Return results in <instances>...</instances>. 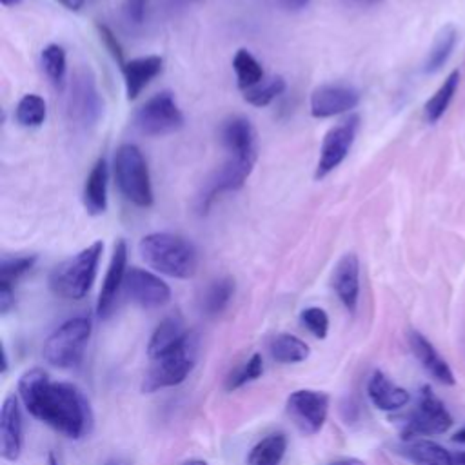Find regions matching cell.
I'll use <instances>...</instances> for the list:
<instances>
[{"label": "cell", "mask_w": 465, "mask_h": 465, "mask_svg": "<svg viewBox=\"0 0 465 465\" xmlns=\"http://www.w3.org/2000/svg\"><path fill=\"white\" fill-rule=\"evenodd\" d=\"M42 60V67L44 73L47 74V78L56 85L62 87L64 78H65V71H67V56L62 45L58 44H49L42 49L40 54Z\"/></svg>", "instance_id": "cell-33"}, {"label": "cell", "mask_w": 465, "mask_h": 465, "mask_svg": "<svg viewBox=\"0 0 465 465\" xmlns=\"http://www.w3.org/2000/svg\"><path fill=\"white\" fill-rule=\"evenodd\" d=\"M300 320L303 327L316 338L323 340L329 332V316L322 307H307L302 311Z\"/></svg>", "instance_id": "cell-36"}, {"label": "cell", "mask_w": 465, "mask_h": 465, "mask_svg": "<svg viewBox=\"0 0 465 465\" xmlns=\"http://www.w3.org/2000/svg\"><path fill=\"white\" fill-rule=\"evenodd\" d=\"M13 305H15L13 285L0 283V314H7Z\"/></svg>", "instance_id": "cell-39"}, {"label": "cell", "mask_w": 465, "mask_h": 465, "mask_svg": "<svg viewBox=\"0 0 465 465\" xmlns=\"http://www.w3.org/2000/svg\"><path fill=\"white\" fill-rule=\"evenodd\" d=\"M345 7H352V9H365V7H372L381 4L383 0H340Z\"/></svg>", "instance_id": "cell-41"}, {"label": "cell", "mask_w": 465, "mask_h": 465, "mask_svg": "<svg viewBox=\"0 0 465 465\" xmlns=\"http://www.w3.org/2000/svg\"><path fill=\"white\" fill-rule=\"evenodd\" d=\"M367 394L380 411H396L407 405L409 392L392 383L381 371H374L367 381Z\"/></svg>", "instance_id": "cell-22"}, {"label": "cell", "mask_w": 465, "mask_h": 465, "mask_svg": "<svg viewBox=\"0 0 465 465\" xmlns=\"http://www.w3.org/2000/svg\"><path fill=\"white\" fill-rule=\"evenodd\" d=\"M18 394L24 407L56 432L78 440L89 430V403L73 383L51 381L45 371L35 367L20 376Z\"/></svg>", "instance_id": "cell-1"}, {"label": "cell", "mask_w": 465, "mask_h": 465, "mask_svg": "<svg viewBox=\"0 0 465 465\" xmlns=\"http://www.w3.org/2000/svg\"><path fill=\"white\" fill-rule=\"evenodd\" d=\"M329 465H365V463L358 458H340V460L331 461Z\"/></svg>", "instance_id": "cell-43"}, {"label": "cell", "mask_w": 465, "mask_h": 465, "mask_svg": "<svg viewBox=\"0 0 465 465\" xmlns=\"http://www.w3.org/2000/svg\"><path fill=\"white\" fill-rule=\"evenodd\" d=\"M271 356L280 363H300L309 356V345L287 332L276 334L269 343Z\"/></svg>", "instance_id": "cell-27"}, {"label": "cell", "mask_w": 465, "mask_h": 465, "mask_svg": "<svg viewBox=\"0 0 465 465\" xmlns=\"http://www.w3.org/2000/svg\"><path fill=\"white\" fill-rule=\"evenodd\" d=\"M232 69L236 73V84L242 91H247L263 80V69L260 62L247 49L236 51L232 58Z\"/></svg>", "instance_id": "cell-29"}, {"label": "cell", "mask_w": 465, "mask_h": 465, "mask_svg": "<svg viewBox=\"0 0 465 465\" xmlns=\"http://www.w3.org/2000/svg\"><path fill=\"white\" fill-rule=\"evenodd\" d=\"M189 336V332L183 327V322L178 316H167L163 318L156 329L153 331L149 343H147V354L151 360H156L167 352H171L173 349H176L178 345H182L185 341V338Z\"/></svg>", "instance_id": "cell-21"}, {"label": "cell", "mask_w": 465, "mask_h": 465, "mask_svg": "<svg viewBox=\"0 0 465 465\" xmlns=\"http://www.w3.org/2000/svg\"><path fill=\"white\" fill-rule=\"evenodd\" d=\"M56 2H60L69 11H80L85 4V0H56Z\"/></svg>", "instance_id": "cell-42"}, {"label": "cell", "mask_w": 465, "mask_h": 465, "mask_svg": "<svg viewBox=\"0 0 465 465\" xmlns=\"http://www.w3.org/2000/svg\"><path fill=\"white\" fill-rule=\"evenodd\" d=\"M287 450V438L282 432H274L260 440L249 452V465H280Z\"/></svg>", "instance_id": "cell-26"}, {"label": "cell", "mask_w": 465, "mask_h": 465, "mask_svg": "<svg viewBox=\"0 0 465 465\" xmlns=\"http://www.w3.org/2000/svg\"><path fill=\"white\" fill-rule=\"evenodd\" d=\"M124 289L125 294L143 309H158L171 300L169 285L154 272L140 267H133L125 272Z\"/></svg>", "instance_id": "cell-13"}, {"label": "cell", "mask_w": 465, "mask_h": 465, "mask_svg": "<svg viewBox=\"0 0 465 465\" xmlns=\"http://www.w3.org/2000/svg\"><path fill=\"white\" fill-rule=\"evenodd\" d=\"M220 138L223 147L236 158H254L256 160V129L245 116H231L222 124Z\"/></svg>", "instance_id": "cell-17"}, {"label": "cell", "mask_w": 465, "mask_h": 465, "mask_svg": "<svg viewBox=\"0 0 465 465\" xmlns=\"http://www.w3.org/2000/svg\"><path fill=\"white\" fill-rule=\"evenodd\" d=\"M24 443L22 412L15 394L5 396L0 411V452L7 461L18 460Z\"/></svg>", "instance_id": "cell-16"}, {"label": "cell", "mask_w": 465, "mask_h": 465, "mask_svg": "<svg viewBox=\"0 0 465 465\" xmlns=\"http://www.w3.org/2000/svg\"><path fill=\"white\" fill-rule=\"evenodd\" d=\"M142 260L160 274L187 280L198 269L196 247L183 236L173 232H151L138 243Z\"/></svg>", "instance_id": "cell-2"}, {"label": "cell", "mask_w": 465, "mask_h": 465, "mask_svg": "<svg viewBox=\"0 0 465 465\" xmlns=\"http://www.w3.org/2000/svg\"><path fill=\"white\" fill-rule=\"evenodd\" d=\"M162 67H163V60L158 54L138 56L125 62L122 65V73H124L127 100H134L147 87V84L162 73Z\"/></svg>", "instance_id": "cell-19"}, {"label": "cell", "mask_w": 465, "mask_h": 465, "mask_svg": "<svg viewBox=\"0 0 465 465\" xmlns=\"http://www.w3.org/2000/svg\"><path fill=\"white\" fill-rule=\"evenodd\" d=\"M125 272H127V245L124 240H118L113 247V254H111V262L98 294V305H96V314L98 318L105 320L116 303V296L120 292V289L124 287V280H125Z\"/></svg>", "instance_id": "cell-15"}, {"label": "cell", "mask_w": 465, "mask_h": 465, "mask_svg": "<svg viewBox=\"0 0 465 465\" xmlns=\"http://www.w3.org/2000/svg\"><path fill=\"white\" fill-rule=\"evenodd\" d=\"M2 2V5L4 7H11V5H18V4H22V0H0Z\"/></svg>", "instance_id": "cell-46"}, {"label": "cell", "mask_w": 465, "mask_h": 465, "mask_svg": "<svg viewBox=\"0 0 465 465\" xmlns=\"http://www.w3.org/2000/svg\"><path fill=\"white\" fill-rule=\"evenodd\" d=\"M274 7L282 9V11H287V13H298L302 9H305L311 0H269Z\"/></svg>", "instance_id": "cell-40"}, {"label": "cell", "mask_w": 465, "mask_h": 465, "mask_svg": "<svg viewBox=\"0 0 465 465\" xmlns=\"http://www.w3.org/2000/svg\"><path fill=\"white\" fill-rule=\"evenodd\" d=\"M287 84L283 76H271L267 80H262L258 85L243 91V100L254 107H265L272 100H276L283 91Z\"/></svg>", "instance_id": "cell-32"}, {"label": "cell", "mask_w": 465, "mask_h": 465, "mask_svg": "<svg viewBox=\"0 0 465 465\" xmlns=\"http://www.w3.org/2000/svg\"><path fill=\"white\" fill-rule=\"evenodd\" d=\"M332 289L347 311H354L360 298V262L354 252L343 254L332 271Z\"/></svg>", "instance_id": "cell-18"}, {"label": "cell", "mask_w": 465, "mask_h": 465, "mask_svg": "<svg viewBox=\"0 0 465 465\" xmlns=\"http://www.w3.org/2000/svg\"><path fill=\"white\" fill-rule=\"evenodd\" d=\"M67 113L71 122L82 127H91L100 120L104 113V100L98 93L94 74L89 69H80L74 74L67 100Z\"/></svg>", "instance_id": "cell-9"}, {"label": "cell", "mask_w": 465, "mask_h": 465, "mask_svg": "<svg viewBox=\"0 0 465 465\" xmlns=\"http://www.w3.org/2000/svg\"><path fill=\"white\" fill-rule=\"evenodd\" d=\"M147 4H149V0H125L124 2V15H125L127 22H131L134 25H140L145 18Z\"/></svg>", "instance_id": "cell-38"}, {"label": "cell", "mask_w": 465, "mask_h": 465, "mask_svg": "<svg viewBox=\"0 0 465 465\" xmlns=\"http://www.w3.org/2000/svg\"><path fill=\"white\" fill-rule=\"evenodd\" d=\"M400 452L414 465H452V454L430 440H409Z\"/></svg>", "instance_id": "cell-24"}, {"label": "cell", "mask_w": 465, "mask_h": 465, "mask_svg": "<svg viewBox=\"0 0 465 465\" xmlns=\"http://www.w3.org/2000/svg\"><path fill=\"white\" fill-rule=\"evenodd\" d=\"M98 31H100V38L105 45V49L111 53V56L120 64V67L125 64L124 62V51H122V45L120 42L116 40V36L113 35V31L107 27V25H98Z\"/></svg>", "instance_id": "cell-37"}, {"label": "cell", "mask_w": 465, "mask_h": 465, "mask_svg": "<svg viewBox=\"0 0 465 465\" xmlns=\"http://www.w3.org/2000/svg\"><path fill=\"white\" fill-rule=\"evenodd\" d=\"M91 329L93 323L87 316L69 318L44 341V360L58 369H71L78 365L85 352Z\"/></svg>", "instance_id": "cell-5"}, {"label": "cell", "mask_w": 465, "mask_h": 465, "mask_svg": "<svg viewBox=\"0 0 465 465\" xmlns=\"http://www.w3.org/2000/svg\"><path fill=\"white\" fill-rule=\"evenodd\" d=\"M329 411V396L320 391L300 389L287 398V414L298 430L305 436L316 434L325 420Z\"/></svg>", "instance_id": "cell-12"}, {"label": "cell", "mask_w": 465, "mask_h": 465, "mask_svg": "<svg viewBox=\"0 0 465 465\" xmlns=\"http://www.w3.org/2000/svg\"><path fill=\"white\" fill-rule=\"evenodd\" d=\"M45 100L38 94H24L15 109V118L22 127H40L45 120Z\"/></svg>", "instance_id": "cell-31"}, {"label": "cell", "mask_w": 465, "mask_h": 465, "mask_svg": "<svg viewBox=\"0 0 465 465\" xmlns=\"http://www.w3.org/2000/svg\"><path fill=\"white\" fill-rule=\"evenodd\" d=\"M183 465H207V463L202 461V460H191V461H187V463H183Z\"/></svg>", "instance_id": "cell-48"}, {"label": "cell", "mask_w": 465, "mask_h": 465, "mask_svg": "<svg viewBox=\"0 0 465 465\" xmlns=\"http://www.w3.org/2000/svg\"><path fill=\"white\" fill-rule=\"evenodd\" d=\"M450 425L452 416L443 401L429 387H423L418 405L407 420L403 434L407 440H414V436H436L447 432Z\"/></svg>", "instance_id": "cell-10"}, {"label": "cell", "mask_w": 465, "mask_h": 465, "mask_svg": "<svg viewBox=\"0 0 465 465\" xmlns=\"http://www.w3.org/2000/svg\"><path fill=\"white\" fill-rule=\"evenodd\" d=\"M194 361H196V338L189 332V336L182 345L153 360V365L143 378L142 391L154 392L158 389L174 387L182 383L187 378V374L193 371Z\"/></svg>", "instance_id": "cell-6"}, {"label": "cell", "mask_w": 465, "mask_h": 465, "mask_svg": "<svg viewBox=\"0 0 465 465\" xmlns=\"http://www.w3.org/2000/svg\"><path fill=\"white\" fill-rule=\"evenodd\" d=\"M254 158H236L231 156L229 162H225L220 169H216L202 185V191L196 196V211L200 214H205L213 202L222 194L229 191L240 189L247 176L251 174L254 167Z\"/></svg>", "instance_id": "cell-8"}, {"label": "cell", "mask_w": 465, "mask_h": 465, "mask_svg": "<svg viewBox=\"0 0 465 465\" xmlns=\"http://www.w3.org/2000/svg\"><path fill=\"white\" fill-rule=\"evenodd\" d=\"M133 124L138 133L145 136H165L183 125V113L180 111L173 93L162 91L153 94L136 109Z\"/></svg>", "instance_id": "cell-7"}, {"label": "cell", "mask_w": 465, "mask_h": 465, "mask_svg": "<svg viewBox=\"0 0 465 465\" xmlns=\"http://www.w3.org/2000/svg\"><path fill=\"white\" fill-rule=\"evenodd\" d=\"M107 162L105 158H98L91 167L85 185H84V205L89 214H102L107 209Z\"/></svg>", "instance_id": "cell-23"}, {"label": "cell", "mask_w": 465, "mask_h": 465, "mask_svg": "<svg viewBox=\"0 0 465 465\" xmlns=\"http://www.w3.org/2000/svg\"><path fill=\"white\" fill-rule=\"evenodd\" d=\"M234 294V282L229 276L211 282L202 296V309L207 314L222 312Z\"/></svg>", "instance_id": "cell-30"}, {"label": "cell", "mask_w": 465, "mask_h": 465, "mask_svg": "<svg viewBox=\"0 0 465 465\" xmlns=\"http://www.w3.org/2000/svg\"><path fill=\"white\" fill-rule=\"evenodd\" d=\"M458 84H460V71H452L443 80V84L438 87V91L425 102L423 114L429 124H436L443 116V113L447 111V107L458 89Z\"/></svg>", "instance_id": "cell-28"}, {"label": "cell", "mask_w": 465, "mask_h": 465, "mask_svg": "<svg viewBox=\"0 0 465 465\" xmlns=\"http://www.w3.org/2000/svg\"><path fill=\"white\" fill-rule=\"evenodd\" d=\"M113 171L116 185L125 200L138 207L153 205V187L147 162L134 143H124L116 149Z\"/></svg>", "instance_id": "cell-4"}, {"label": "cell", "mask_w": 465, "mask_h": 465, "mask_svg": "<svg viewBox=\"0 0 465 465\" xmlns=\"http://www.w3.org/2000/svg\"><path fill=\"white\" fill-rule=\"evenodd\" d=\"M358 129H360V116L351 114L327 131L320 147V158L314 173L316 180L325 178L347 158L354 143V138L358 134Z\"/></svg>", "instance_id": "cell-11"}, {"label": "cell", "mask_w": 465, "mask_h": 465, "mask_svg": "<svg viewBox=\"0 0 465 465\" xmlns=\"http://www.w3.org/2000/svg\"><path fill=\"white\" fill-rule=\"evenodd\" d=\"M102 251L104 243L96 240L74 256L58 263L49 274L51 291L65 300L84 298L96 278Z\"/></svg>", "instance_id": "cell-3"}, {"label": "cell", "mask_w": 465, "mask_h": 465, "mask_svg": "<svg viewBox=\"0 0 465 465\" xmlns=\"http://www.w3.org/2000/svg\"><path fill=\"white\" fill-rule=\"evenodd\" d=\"M456 42H458V29L452 24H445L434 36V42L423 62V73L425 74L438 73L450 58L456 47Z\"/></svg>", "instance_id": "cell-25"}, {"label": "cell", "mask_w": 465, "mask_h": 465, "mask_svg": "<svg viewBox=\"0 0 465 465\" xmlns=\"http://www.w3.org/2000/svg\"><path fill=\"white\" fill-rule=\"evenodd\" d=\"M263 372V360L258 352H254L245 363H242L227 380V391H234L243 387L249 381H254Z\"/></svg>", "instance_id": "cell-35"}, {"label": "cell", "mask_w": 465, "mask_h": 465, "mask_svg": "<svg viewBox=\"0 0 465 465\" xmlns=\"http://www.w3.org/2000/svg\"><path fill=\"white\" fill-rule=\"evenodd\" d=\"M454 441H460V443H465V427H461L454 436H452Z\"/></svg>", "instance_id": "cell-45"}, {"label": "cell", "mask_w": 465, "mask_h": 465, "mask_svg": "<svg viewBox=\"0 0 465 465\" xmlns=\"http://www.w3.org/2000/svg\"><path fill=\"white\" fill-rule=\"evenodd\" d=\"M409 343L411 349L416 356V360L421 363V367L440 383L452 385L454 383V374L449 367V363L438 354L434 345L418 331L409 332Z\"/></svg>", "instance_id": "cell-20"}, {"label": "cell", "mask_w": 465, "mask_h": 465, "mask_svg": "<svg viewBox=\"0 0 465 465\" xmlns=\"http://www.w3.org/2000/svg\"><path fill=\"white\" fill-rule=\"evenodd\" d=\"M36 263L35 254H22V256H5L0 262V283L13 285L20 280L27 271L33 269Z\"/></svg>", "instance_id": "cell-34"}, {"label": "cell", "mask_w": 465, "mask_h": 465, "mask_svg": "<svg viewBox=\"0 0 465 465\" xmlns=\"http://www.w3.org/2000/svg\"><path fill=\"white\" fill-rule=\"evenodd\" d=\"M358 104L360 93L354 87L323 84L311 94V114L314 118H331L352 111Z\"/></svg>", "instance_id": "cell-14"}, {"label": "cell", "mask_w": 465, "mask_h": 465, "mask_svg": "<svg viewBox=\"0 0 465 465\" xmlns=\"http://www.w3.org/2000/svg\"><path fill=\"white\" fill-rule=\"evenodd\" d=\"M47 465H58V461H56L53 452H49V456H47Z\"/></svg>", "instance_id": "cell-47"}, {"label": "cell", "mask_w": 465, "mask_h": 465, "mask_svg": "<svg viewBox=\"0 0 465 465\" xmlns=\"http://www.w3.org/2000/svg\"><path fill=\"white\" fill-rule=\"evenodd\" d=\"M452 465H465V450H458L452 454Z\"/></svg>", "instance_id": "cell-44"}]
</instances>
